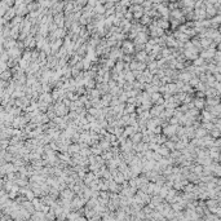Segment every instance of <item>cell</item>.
Instances as JSON below:
<instances>
[{
	"label": "cell",
	"instance_id": "6da1fadb",
	"mask_svg": "<svg viewBox=\"0 0 221 221\" xmlns=\"http://www.w3.org/2000/svg\"><path fill=\"white\" fill-rule=\"evenodd\" d=\"M177 130H179V125H175V124L163 125V133L167 136V137H172V136L177 135Z\"/></svg>",
	"mask_w": 221,
	"mask_h": 221
},
{
	"label": "cell",
	"instance_id": "9a60e30c",
	"mask_svg": "<svg viewBox=\"0 0 221 221\" xmlns=\"http://www.w3.org/2000/svg\"><path fill=\"white\" fill-rule=\"evenodd\" d=\"M161 97H162L161 92H155V93H153V94H151V102H153V104H155L156 101H158Z\"/></svg>",
	"mask_w": 221,
	"mask_h": 221
},
{
	"label": "cell",
	"instance_id": "7a4b0ae2",
	"mask_svg": "<svg viewBox=\"0 0 221 221\" xmlns=\"http://www.w3.org/2000/svg\"><path fill=\"white\" fill-rule=\"evenodd\" d=\"M164 105H155L150 109V115L151 118H156V117H161L162 113L164 111Z\"/></svg>",
	"mask_w": 221,
	"mask_h": 221
},
{
	"label": "cell",
	"instance_id": "4fadbf2b",
	"mask_svg": "<svg viewBox=\"0 0 221 221\" xmlns=\"http://www.w3.org/2000/svg\"><path fill=\"white\" fill-rule=\"evenodd\" d=\"M80 60H81V58H80L79 54H75V56H73V57H71V58L69 60V63H70V65H73V66H75Z\"/></svg>",
	"mask_w": 221,
	"mask_h": 221
},
{
	"label": "cell",
	"instance_id": "8fae6325",
	"mask_svg": "<svg viewBox=\"0 0 221 221\" xmlns=\"http://www.w3.org/2000/svg\"><path fill=\"white\" fill-rule=\"evenodd\" d=\"M176 195H177V191H176V189H175V190H171V189H169L168 194H167V197H166V200H167L168 203H172L173 199L176 198Z\"/></svg>",
	"mask_w": 221,
	"mask_h": 221
},
{
	"label": "cell",
	"instance_id": "30bf717a",
	"mask_svg": "<svg viewBox=\"0 0 221 221\" xmlns=\"http://www.w3.org/2000/svg\"><path fill=\"white\" fill-rule=\"evenodd\" d=\"M156 151H158L162 156H168L169 155V151H171V150H169L167 146H166V144H163V145H161V148H159Z\"/></svg>",
	"mask_w": 221,
	"mask_h": 221
},
{
	"label": "cell",
	"instance_id": "5bb4252c",
	"mask_svg": "<svg viewBox=\"0 0 221 221\" xmlns=\"http://www.w3.org/2000/svg\"><path fill=\"white\" fill-rule=\"evenodd\" d=\"M86 87H87V89H93V88L96 87V81H94L93 79L86 80Z\"/></svg>",
	"mask_w": 221,
	"mask_h": 221
},
{
	"label": "cell",
	"instance_id": "9c48e42d",
	"mask_svg": "<svg viewBox=\"0 0 221 221\" xmlns=\"http://www.w3.org/2000/svg\"><path fill=\"white\" fill-rule=\"evenodd\" d=\"M113 94H104V97L101 98V101H102V104H104V106H110V104H111V100H113Z\"/></svg>",
	"mask_w": 221,
	"mask_h": 221
},
{
	"label": "cell",
	"instance_id": "5b68a950",
	"mask_svg": "<svg viewBox=\"0 0 221 221\" xmlns=\"http://www.w3.org/2000/svg\"><path fill=\"white\" fill-rule=\"evenodd\" d=\"M149 58V53L146 50H140V52L136 53V60L137 61H141V62H146Z\"/></svg>",
	"mask_w": 221,
	"mask_h": 221
},
{
	"label": "cell",
	"instance_id": "3957f363",
	"mask_svg": "<svg viewBox=\"0 0 221 221\" xmlns=\"http://www.w3.org/2000/svg\"><path fill=\"white\" fill-rule=\"evenodd\" d=\"M135 50H136V47L133 43H131V42L123 43V52L125 54H132V53H135Z\"/></svg>",
	"mask_w": 221,
	"mask_h": 221
},
{
	"label": "cell",
	"instance_id": "ac0fdd59",
	"mask_svg": "<svg viewBox=\"0 0 221 221\" xmlns=\"http://www.w3.org/2000/svg\"><path fill=\"white\" fill-rule=\"evenodd\" d=\"M204 133H206V130L200 128V130L197 131V137H202V136H204Z\"/></svg>",
	"mask_w": 221,
	"mask_h": 221
},
{
	"label": "cell",
	"instance_id": "ba28073f",
	"mask_svg": "<svg viewBox=\"0 0 221 221\" xmlns=\"http://www.w3.org/2000/svg\"><path fill=\"white\" fill-rule=\"evenodd\" d=\"M12 76H13V73H12V70L9 69V70H4L1 73V80H8V81H11L12 80Z\"/></svg>",
	"mask_w": 221,
	"mask_h": 221
},
{
	"label": "cell",
	"instance_id": "277c9868",
	"mask_svg": "<svg viewBox=\"0 0 221 221\" xmlns=\"http://www.w3.org/2000/svg\"><path fill=\"white\" fill-rule=\"evenodd\" d=\"M60 195H61V198H65V199L73 200L74 195H75V191H74V190H71L70 188H69V189H63V190H61Z\"/></svg>",
	"mask_w": 221,
	"mask_h": 221
},
{
	"label": "cell",
	"instance_id": "d6986e66",
	"mask_svg": "<svg viewBox=\"0 0 221 221\" xmlns=\"http://www.w3.org/2000/svg\"><path fill=\"white\" fill-rule=\"evenodd\" d=\"M193 169H194V172L198 173V175H200V173H202V167H200V166H198V167H194Z\"/></svg>",
	"mask_w": 221,
	"mask_h": 221
},
{
	"label": "cell",
	"instance_id": "e0dca14e",
	"mask_svg": "<svg viewBox=\"0 0 221 221\" xmlns=\"http://www.w3.org/2000/svg\"><path fill=\"white\" fill-rule=\"evenodd\" d=\"M167 45L169 47H176L177 45V42H176L173 38H167Z\"/></svg>",
	"mask_w": 221,
	"mask_h": 221
},
{
	"label": "cell",
	"instance_id": "52a82bcc",
	"mask_svg": "<svg viewBox=\"0 0 221 221\" xmlns=\"http://www.w3.org/2000/svg\"><path fill=\"white\" fill-rule=\"evenodd\" d=\"M142 137H144V133H142L141 131H138L131 136V140L133 141V144H138V142L142 141Z\"/></svg>",
	"mask_w": 221,
	"mask_h": 221
},
{
	"label": "cell",
	"instance_id": "7c38bea8",
	"mask_svg": "<svg viewBox=\"0 0 221 221\" xmlns=\"http://www.w3.org/2000/svg\"><path fill=\"white\" fill-rule=\"evenodd\" d=\"M136 113V105L135 104H128L125 106V110H124V114H133Z\"/></svg>",
	"mask_w": 221,
	"mask_h": 221
},
{
	"label": "cell",
	"instance_id": "8992f818",
	"mask_svg": "<svg viewBox=\"0 0 221 221\" xmlns=\"http://www.w3.org/2000/svg\"><path fill=\"white\" fill-rule=\"evenodd\" d=\"M97 88H98V91L101 92V94H106L110 92V86H109V83H98L97 84Z\"/></svg>",
	"mask_w": 221,
	"mask_h": 221
},
{
	"label": "cell",
	"instance_id": "2e32d148",
	"mask_svg": "<svg viewBox=\"0 0 221 221\" xmlns=\"http://www.w3.org/2000/svg\"><path fill=\"white\" fill-rule=\"evenodd\" d=\"M194 105H195L197 109H202L203 105H204V101H203L202 98H197V100L194 101Z\"/></svg>",
	"mask_w": 221,
	"mask_h": 221
}]
</instances>
